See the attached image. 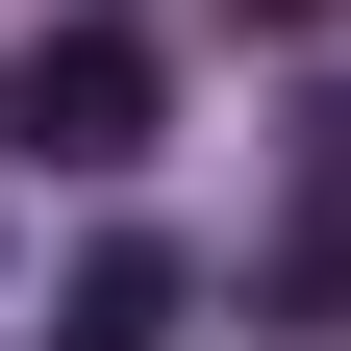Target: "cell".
<instances>
[{
	"label": "cell",
	"mask_w": 351,
	"mask_h": 351,
	"mask_svg": "<svg viewBox=\"0 0 351 351\" xmlns=\"http://www.w3.org/2000/svg\"><path fill=\"white\" fill-rule=\"evenodd\" d=\"M276 326H301V351H351V201H326V226H276Z\"/></svg>",
	"instance_id": "3"
},
{
	"label": "cell",
	"mask_w": 351,
	"mask_h": 351,
	"mask_svg": "<svg viewBox=\"0 0 351 351\" xmlns=\"http://www.w3.org/2000/svg\"><path fill=\"white\" fill-rule=\"evenodd\" d=\"M0 151L25 176H151V25H101V0L25 25V51H0Z\"/></svg>",
	"instance_id": "1"
},
{
	"label": "cell",
	"mask_w": 351,
	"mask_h": 351,
	"mask_svg": "<svg viewBox=\"0 0 351 351\" xmlns=\"http://www.w3.org/2000/svg\"><path fill=\"white\" fill-rule=\"evenodd\" d=\"M51 351H176V251L125 226V251H75V301H51Z\"/></svg>",
	"instance_id": "2"
},
{
	"label": "cell",
	"mask_w": 351,
	"mask_h": 351,
	"mask_svg": "<svg viewBox=\"0 0 351 351\" xmlns=\"http://www.w3.org/2000/svg\"><path fill=\"white\" fill-rule=\"evenodd\" d=\"M326 151H351V101H326Z\"/></svg>",
	"instance_id": "4"
}]
</instances>
